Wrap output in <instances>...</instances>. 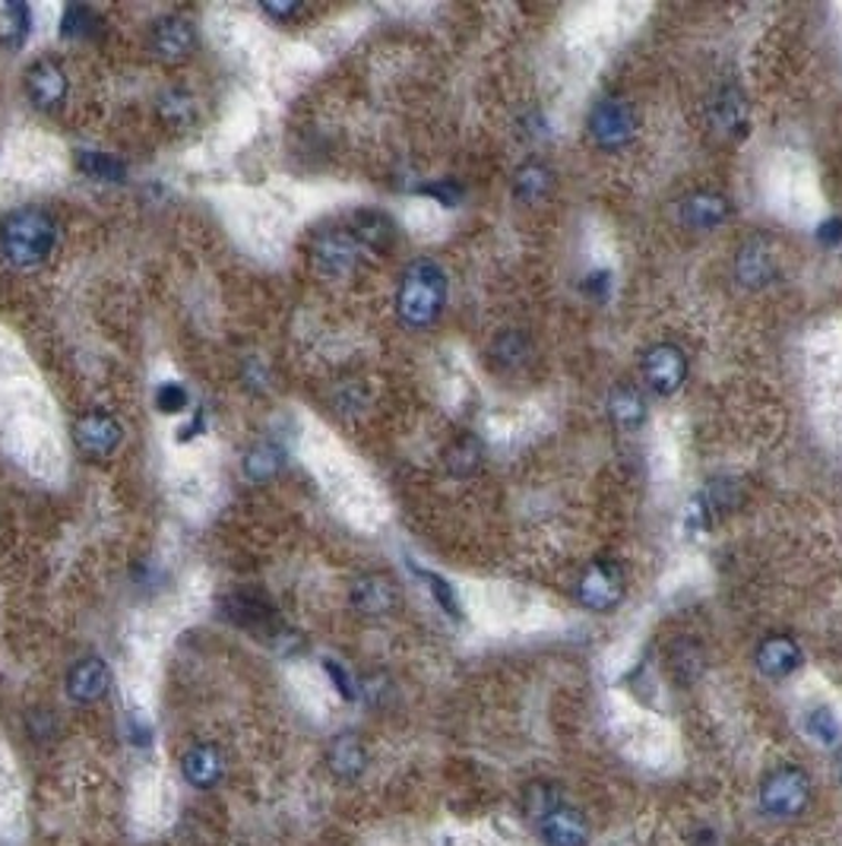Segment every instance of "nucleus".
<instances>
[{
	"label": "nucleus",
	"mask_w": 842,
	"mask_h": 846,
	"mask_svg": "<svg viewBox=\"0 0 842 846\" xmlns=\"http://www.w3.org/2000/svg\"><path fill=\"white\" fill-rule=\"evenodd\" d=\"M447 274L428 257L412 260L396 286V314L409 330H428L447 308Z\"/></svg>",
	"instance_id": "1"
},
{
	"label": "nucleus",
	"mask_w": 842,
	"mask_h": 846,
	"mask_svg": "<svg viewBox=\"0 0 842 846\" xmlns=\"http://www.w3.org/2000/svg\"><path fill=\"white\" fill-rule=\"evenodd\" d=\"M54 245H58V219L45 206H20L7 213L0 223V251L20 270L42 267L48 254L54 251Z\"/></svg>",
	"instance_id": "2"
},
{
	"label": "nucleus",
	"mask_w": 842,
	"mask_h": 846,
	"mask_svg": "<svg viewBox=\"0 0 842 846\" xmlns=\"http://www.w3.org/2000/svg\"><path fill=\"white\" fill-rule=\"evenodd\" d=\"M311 264L320 276H330V279H352V276L362 270L367 251L362 248V241L355 238V231L349 226H330V229H320L314 238H311Z\"/></svg>",
	"instance_id": "3"
},
{
	"label": "nucleus",
	"mask_w": 842,
	"mask_h": 846,
	"mask_svg": "<svg viewBox=\"0 0 842 846\" xmlns=\"http://www.w3.org/2000/svg\"><path fill=\"white\" fill-rule=\"evenodd\" d=\"M811 802V780L796 764L773 767L760 783V808L773 818H798Z\"/></svg>",
	"instance_id": "4"
},
{
	"label": "nucleus",
	"mask_w": 842,
	"mask_h": 846,
	"mask_svg": "<svg viewBox=\"0 0 842 846\" xmlns=\"http://www.w3.org/2000/svg\"><path fill=\"white\" fill-rule=\"evenodd\" d=\"M586 127H590V137L599 149L617 153V149L631 146L637 137V115L627 99L612 95V99H599L592 105Z\"/></svg>",
	"instance_id": "5"
},
{
	"label": "nucleus",
	"mask_w": 842,
	"mask_h": 846,
	"mask_svg": "<svg viewBox=\"0 0 842 846\" xmlns=\"http://www.w3.org/2000/svg\"><path fill=\"white\" fill-rule=\"evenodd\" d=\"M624 594H627V577H624V568L612 558L592 561L576 580V599L590 612H612L615 606H621Z\"/></svg>",
	"instance_id": "6"
},
{
	"label": "nucleus",
	"mask_w": 842,
	"mask_h": 846,
	"mask_svg": "<svg viewBox=\"0 0 842 846\" xmlns=\"http://www.w3.org/2000/svg\"><path fill=\"white\" fill-rule=\"evenodd\" d=\"M640 374L656 396H675L687 381V352L678 343H653L640 359Z\"/></svg>",
	"instance_id": "7"
},
{
	"label": "nucleus",
	"mask_w": 842,
	"mask_h": 846,
	"mask_svg": "<svg viewBox=\"0 0 842 846\" xmlns=\"http://www.w3.org/2000/svg\"><path fill=\"white\" fill-rule=\"evenodd\" d=\"M222 616L245 628V631H253V634H270V638H279L285 628L279 621V612H276L273 599L263 596L260 590H235L222 599Z\"/></svg>",
	"instance_id": "8"
},
{
	"label": "nucleus",
	"mask_w": 842,
	"mask_h": 846,
	"mask_svg": "<svg viewBox=\"0 0 842 846\" xmlns=\"http://www.w3.org/2000/svg\"><path fill=\"white\" fill-rule=\"evenodd\" d=\"M706 124L716 137L741 140L751 127V105L741 86L726 83L713 92V99L706 102Z\"/></svg>",
	"instance_id": "9"
},
{
	"label": "nucleus",
	"mask_w": 842,
	"mask_h": 846,
	"mask_svg": "<svg viewBox=\"0 0 842 846\" xmlns=\"http://www.w3.org/2000/svg\"><path fill=\"white\" fill-rule=\"evenodd\" d=\"M73 441H76V447H80L86 457L105 460L112 457L114 451L121 447L124 429H121V422L114 419L112 412L90 410L73 422Z\"/></svg>",
	"instance_id": "10"
},
{
	"label": "nucleus",
	"mask_w": 842,
	"mask_h": 846,
	"mask_svg": "<svg viewBox=\"0 0 842 846\" xmlns=\"http://www.w3.org/2000/svg\"><path fill=\"white\" fill-rule=\"evenodd\" d=\"M25 95L39 112H58L67 102V73L54 58H39L25 68Z\"/></svg>",
	"instance_id": "11"
},
{
	"label": "nucleus",
	"mask_w": 842,
	"mask_h": 846,
	"mask_svg": "<svg viewBox=\"0 0 842 846\" xmlns=\"http://www.w3.org/2000/svg\"><path fill=\"white\" fill-rule=\"evenodd\" d=\"M678 219L690 231H716L731 219V200L723 190L697 187L678 204Z\"/></svg>",
	"instance_id": "12"
},
{
	"label": "nucleus",
	"mask_w": 842,
	"mask_h": 846,
	"mask_svg": "<svg viewBox=\"0 0 842 846\" xmlns=\"http://www.w3.org/2000/svg\"><path fill=\"white\" fill-rule=\"evenodd\" d=\"M149 51L165 64H181L197 51V29L178 13L159 17L149 29Z\"/></svg>",
	"instance_id": "13"
},
{
	"label": "nucleus",
	"mask_w": 842,
	"mask_h": 846,
	"mask_svg": "<svg viewBox=\"0 0 842 846\" xmlns=\"http://www.w3.org/2000/svg\"><path fill=\"white\" fill-rule=\"evenodd\" d=\"M349 606L365 618H384L399 606V587L387 574H362L349 587Z\"/></svg>",
	"instance_id": "14"
},
{
	"label": "nucleus",
	"mask_w": 842,
	"mask_h": 846,
	"mask_svg": "<svg viewBox=\"0 0 842 846\" xmlns=\"http://www.w3.org/2000/svg\"><path fill=\"white\" fill-rule=\"evenodd\" d=\"M64 688L73 704H95L112 691V666L102 657H80L67 669Z\"/></svg>",
	"instance_id": "15"
},
{
	"label": "nucleus",
	"mask_w": 842,
	"mask_h": 846,
	"mask_svg": "<svg viewBox=\"0 0 842 846\" xmlns=\"http://www.w3.org/2000/svg\"><path fill=\"white\" fill-rule=\"evenodd\" d=\"M776 274H779V267H776V254L767 238H748L735 254V279L745 289H753V292L767 289Z\"/></svg>",
	"instance_id": "16"
},
{
	"label": "nucleus",
	"mask_w": 842,
	"mask_h": 846,
	"mask_svg": "<svg viewBox=\"0 0 842 846\" xmlns=\"http://www.w3.org/2000/svg\"><path fill=\"white\" fill-rule=\"evenodd\" d=\"M753 663L760 669V675H767V679H789L804 663V650L798 647L796 638L773 634V638L760 641L757 653H753Z\"/></svg>",
	"instance_id": "17"
},
{
	"label": "nucleus",
	"mask_w": 842,
	"mask_h": 846,
	"mask_svg": "<svg viewBox=\"0 0 842 846\" xmlns=\"http://www.w3.org/2000/svg\"><path fill=\"white\" fill-rule=\"evenodd\" d=\"M181 777L194 790H216L226 777V757L216 745L197 742L181 755Z\"/></svg>",
	"instance_id": "18"
},
{
	"label": "nucleus",
	"mask_w": 842,
	"mask_h": 846,
	"mask_svg": "<svg viewBox=\"0 0 842 846\" xmlns=\"http://www.w3.org/2000/svg\"><path fill=\"white\" fill-rule=\"evenodd\" d=\"M326 767L330 774L342 783H352L365 774L367 749L358 732H340L330 745H326Z\"/></svg>",
	"instance_id": "19"
},
{
	"label": "nucleus",
	"mask_w": 842,
	"mask_h": 846,
	"mask_svg": "<svg viewBox=\"0 0 842 846\" xmlns=\"http://www.w3.org/2000/svg\"><path fill=\"white\" fill-rule=\"evenodd\" d=\"M542 837L548 846H586L590 844V818L573 805H558L542 822Z\"/></svg>",
	"instance_id": "20"
},
{
	"label": "nucleus",
	"mask_w": 842,
	"mask_h": 846,
	"mask_svg": "<svg viewBox=\"0 0 842 846\" xmlns=\"http://www.w3.org/2000/svg\"><path fill=\"white\" fill-rule=\"evenodd\" d=\"M349 229L355 231V238L362 241L367 254H387L396 245V223L389 219L384 209H358L349 223Z\"/></svg>",
	"instance_id": "21"
},
{
	"label": "nucleus",
	"mask_w": 842,
	"mask_h": 846,
	"mask_svg": "<svg viewBox=\"0 0 842 846\" xmlns=\"http://www.w3.org/2000/svg\"><path fill=\"white\" fill-rule=\"evenodd\" d=\"M554 184H558V175L548 162L529 159L513 172V197L526 206L545 204L554 194Z\"/></svg>",
	"instance_id": "22"
},
{
	"label": "nucleus",
	"mask_w": 842,
	"mask_h": 846,
	"mask_svg": "<svg viewBox=\"0 0 842 846\" xmlns=\"http://www.w3.org/2000/svg\"><path fill=\"white\" fill-rule=\"evenodd\" d=\"M156 115H159L162 124H168L175 131H187V127L197 124V115H200L197 95L190 90H184V86H168L156 99Z\"/></svg>",
	"instance_id": "23"
},
{
	"label": "nucleus",
	"mask_w": 842,
	"mask_h": 846,
	"mask_svg": "<svg viewBox=\"0 0 842 846\" xmlns=\"http://www.w3.org/2000/svg\"><path fill=\"white\" fill-rule=\"evenodd\" d=\"M609 419L615 422L621 432H637L646 422V400L634 384H617L609 393Z\"/></svg>",
	"instance_id": "24"
},
{
	"label": "nucleus",
	"mask_w": 842,
	"mask_h": 846,
	"mask_svg": "<svg viewBox=\"0 0 842 846\" xmlns=\"http://www.w3.org/2000/svg\"><path fill=\"white\" fill-rule=\"evenodd\" d=\"M282 466H285V447L276 441H257L241 463L245 476L253 482H270L282 473Z\"/></svg>",
	"instance_id": "25"
},
{
	"label": "nucleus",
	"mask_w": 842,
	"mask_h": 846,
	"mask_svg": "<svg viewBox=\"0 0 842 846\" xmlns=\"http://www.w3.org/2000/svg\"><path fill=\"white\" fill-rule=\"evenodd\" d=\"M801 726H804V735L811 742H818L820 749H836L842 742L840 716H836V710L827 708V704H814V708L804 710Z\"/></svg>",
	"instance_id": "26"
},
{
	"label": "nucleus",
	"mask_w": 842,
	"mask_h": 846,
	"mask_svg": "<svg viewBox=\"0 0 842 846\" xmlns=\"http://www.w3.org/2000/svg\"><path fill=\"white\" fill-rule=\"evenodd\" d=\"M532 359V340L523 330H503L491 343V362L503 371H520Z\"/></svg>",
	"instance_id": "27"
},
{
	"label": "nucleus",
	"mask_w": 842,
	"mask_h": 846,
	"mask_svg": "<svg viewBox=\"0 0 842 846\" xmlns=\"http://www.w3.org/2000/svg\"><path fill=\"white\" fill-rule=\"evenodd\" d=\"M32 32V7L29 3H3L0 7V45L20 51Z\"/></svg>",
	"instance_id": "28"
},
{
	"label": "nucleus",
	"mask_w": 842,
	"mask_h": 846,
	"mask_svg": "<svg viewBox=\"0 0 842 846\" xmlns=\"http://www.w3.org/2000/svg\"><path fill=\"white\" fill-rule=\"evenodd\" d=\"M481 463H485V447H481V441L472 435H459L444 451V466L459 476V479H466V476H476L478 470H481Z\"/></svg>",
	"instance_id": "29"
},
{
	"label": "nucleus",
	"mask_w": 842,
	"mask_h": 846,
	"mask_svg": "<svg viewBox=\"0 0 842 846\" xmlns=\"http://www.w3.org/2000/svg\"><path fill=\"white\" fill-rule=\"evenodd\" d=\"M76 168L92 178V182H108L117 184L127 178V165L121 159H114L108 153H95V149H83L80 156H76Z\"/></svg>",
	"instance_id": "30"
},
{
	"label": "nucleus",
	"mask_w": 842,
	"mask_h": 846,
	"mask_svg": "<svg viewBox=\"0 0 842 846\" xmlns=\"http://www.w3.org/2000/svg\"><path fill=\"white\" fill-rule=\"evenodd\" d=\"M558 805H564L561 799V790L554 786V783H545V780H539V783H529L523 793V812L529 822H545L548 815L558 808Z\"/></svg>",
	"instance_id": "31"
},
{
	"label": "nucleus",
	"mask_w": 842,
	"mask_h": 846,
	"mask_svg": "<svg viewBox=\"0 0 842 846\" xmlns=\"http://www.w3.org/2000/svg\"><path fill=\"white\" fill-rule=\"evenodd\" d=\"M672 672L678 675V682L690 685L700 672H704V650L694 641H678L672 647Z\"/></svg>",
	"instance_id": "32"
},
{
	"label": "nucleus",
	"mask_w": 842,
	"mask_h": 846,
	"mask_svg": "<svg viewBox=\"0 0 842 846\" xmlns=\"http://www.w3.org/2000/svg\"><path fill=\"white\" fill-rule=\"evenodd\" d=\"M98 25H102L98 13L92 7L76 3V7H67L61 17V35L64 39H92V35H98Z\"/></svg>",
	"instance_id": "33"
},
{
	"label": "nucleus",
	"mask_w": 842,
	"mask_h": 846,
	"mask_svg": "<svg viewBox=\"0 0 842 846\" xmlns=\"http://www.w3.org/2000/svg\"><path fill=\"white\" fill-rule=\"evenodd\" d=\"M187 406H190V393H187L181 381H165L156 388V410L162 415H178Z\"/></svg>",
	"instance_id": "34"
},
{
	"label": "nucleus",
	"mask_w": 842,
	"mask_h": 846,
	"mask_svg": "<svg viewBox=\"0 0 842 846\" xmlns=\"http://www.w3.org/2000/svg\"><path fill=\"white\" fill-rule=\"evenodd\" d=\"M367 406V390L358 381H345L333 390V410L342 415H358Z\"/></svg>",
	"instance_id": "35"
},
{
	"label": "nucleus",
	"mask_w": 842,
	"mask_h": 846,
	"mask_svg": "<svg viewBox=\"0 0 842 846\" xmlns=\"http://www.w3.org/2000/svg\"><path fill=\"white\" fill-rule=\"evenodd\" d=\"M422 577H425V584H428V590H432V596L437 599V606L447 612L450 618H459L462 612H459V599H456L454 594V587L440 577V574H434V571H418Z\"/></svg>",
	"instance_id": "36"
},
{
	"label": "nucleus",
	"mask_w": 842,
	"mask_h": 846,
	"mask_svg": "<svg viewBox=\"0 0 842 846\" xmlns=\"http://www.w3.org/2000/svg\"><path fill=\"white\" fill-rule=\"evenodd\" d=\"M323 675L340 691L342 701H355V698H358V685H355V679L345 672V666L342 663H336V660H323Z\"/></svg>",
	"instance_id": "37"
},
{
	"label": "nucleus",
	"mask_w": 842,
	"mask_h": 846,
	"mask_svg": "<svg viewBox=\"0 0 842 846\" xmlns=\"http://www.w3.org/2000/svg\"><path fill=\"white\" fill-rule=\"evenodd\" d=\"M422 194H428V197H434L437 204H444V206H456L459 200H462V187H459L454 178H447V182H437V184H425V187H422Z\"/></svg>",
	"instance_id": "38"
},
{
	"label": "nucleus",
	"mask_w": 842,
	"mask_h": 846,
	"mask_svg": "<svg viewBox=\"0 0 842 846\" xmlns=\"http://www.w3.org/2000/svg\"><path fill=\"white\" fill-rule=\"evenodd\" d=\"M270 20H276V23H292L295 17H301V3H263L260 7Z\"/></svg>",
	"instance_id": "39"
},
{
	"label": "nucleus",
	"mask_w": 842,
	"mask_h": 846,
	"mask_svg": "<svg viewBox=\"0 0 842 846\" xmlns=\"http://www.w3.org/2000/svg\"><path fill=\"white\" fill-rule=\"evenodd\" d=\"M127 735H131V742L134 745H149V739H153V730H149V723H143L137 713H131L127 716Z\"/></svg>",
	"instance_id": "40"
},
{
	"label": "nucleus",
	"mask_w": 842,
	"mask_h": 846,
	"mask_svg": "<svg viewBox=\"0 0 842 846\" xmlns=\"http://www.w3.org/2000/svg\"><path fill=\"white\" fill-rule=\"evenodd\" d=\"M818 238L823 245H840L842 241V219H827L818 229Z\"/></svg>",
	"instance_id": "41"
},
{
	"label": "nucleus",
	"mask_w": 842,
	"mask_h": 846,
	"mask_svg": "<svg viewBox=\"0 0 842 846\" xmlns=\"http://www.w3.org/2000/svg\"><path fill=\"white\" fill-rule=\"evenodd\" d=\"M609 274H592L586 276V292H595V296H605V289H609Z\"/></svg>",
	"instance_id": "42"
},
{
	"label": "nucleus",
	"mask_w": 842,
	"mask_h": 846,
	"mask_svg": "<svg viewBox=\"0 0 842 846\" xmlns=\"http://www.w3.org/2000/svg\"><path fill=\"white\" fill-rule=\"evenodd\" d=\"M200 432H204V415H194V422H187L181 432H178V441L184 444V441H190V437L200 435Z\"/></svg>",
	"instance_id": "43"
},
{
	"label": "nucleus",
	"mask_w": 842,
	"mask_h": 846,
	"mask_svg": "<svg viewBox=\"0 0 842 846\" xmlns=\"http://www.w3.org/2000/svg\"><path fill=\"white\" fill-rule=\"evenodd\" d=\"M836 767H840V783H842V755H840V764H836Z\"/></svg>",
	"instance_id": "44"
}]
</instances>
